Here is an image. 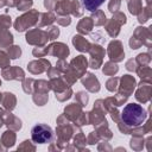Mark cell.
<instances>
[{"label": "cell", "mask_w": 152, "mask_h": 152, "mask_svg": "<svg viewBox=\"0 0 152 152\" xmlns=\"http://www.w3.org/2000/svg\"><path fill=\"white\" fill-rule=\"evenodd\" d=\"M146 119L145 109L138 103H128L121 113V120L127 126H140Z\"/></svg>", "instance_id": "6da1fadb"}, {"label": "cell", "mask_w": 152, "mask_h": 152, "mask_svg": "<svg viewBox=\"0 0 152 152\" xmlns=\"http://www.w3.org/2000/svg\"><path fill=\"white\" fill-rule=\"evenodd\" d=\"M31 134H32V140L37 144H45L52 140V129L43 124L36 125L32 128Z\"/></svg>", "instance_id": "7a4b0ae2"}, {"label": "cell", "mask_w": 152, "mask_h": 152, "mask_svg": "<svg viewBox=\"0 0 152 152\" xmlns=\"http://www.w3.org/2000/svg\"><path fill=\"white\" fill-rule=\"evenodd\" d=\"M81 2L87 11L94 12L104 2V0H81Z\"/></svg>", "instance_id": "3957f363"}, {"label": "cell", "mask_w": 152, "mask_h": 152, "mask_svg": "<svg viewBox=\"0 0 152 152\" xmlns=\"http://www.w3.org/2000/svg\"><path fill=\"white\" fill-rule=\"evenodd\" d=\"M72 43H74V45L76 46V49L80 50V51H86V50H88V48H86V46H89L88 42H87L84 38L80 37V36H77V37L75 36L74 39H72Z\"/></svg>", "instance_id": "277c9868"}, {"label": "cell", "mask_w": 152, "mask_h": 152, "mask_svg": "<svg viewBox=\"0 0 152 152\" xmlns=\"http://www.w3.org/2000/svg\"><path fill=\"white\" fill-rule=\"evenodd\" d=\"M83 83L84 84H87V87H89L88 84H89V81H87V80H83ZM90 83H93V84H95V86H99V82L96 81V78H94L93 76H91V81H90Z\"/></svg>", "instance_id": "5b68a950"}]
</instances>
